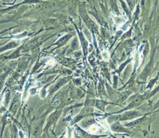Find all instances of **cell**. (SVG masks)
Masks as SVG:
<instances>
[{
    "instance_id": "10",
    "label": "cell",
    "mask_w": 159,
    "mask_h": 138,
    "mask_svg": "<svg viewBox=\"0 0 159 138\" xmlns=\"http://www.w3.org/2000/svg\"><path fill=\"white\" fill-rule=\"evenodd\" d=\"M68 80H69V78H68V77L61 78L60 80L58 81V82L55 84V86H53V88L52 89V90L50 91V93L52 94V93H53L55 91H56L57 90H58L61 86H63L65 83H66V82H68Z\"/></svg>"
},
{
    "instance_id": "5",
    "label": "cell",
    "mask_w": 159,
    "mask_h": 138,
    "mask_svg": "<svg viewBox=\"0 0 159 138\" xmlns=\"http://www.w3.org/2000/svg\"><path fill=\"white\" fill-rule=\"evenodd\" d=\"M142 114L137 111H127L125 113L114 116V118L116 121H125L129 119H132L135 117H139Z\"/></svg>"
},
{
    "instance_id": "8",
    "label": "cell",
    "mask_w": 159,
    "mask_h": 138,
    "mask_svg": "<svg viewBox=\"0 0 159 138\" xmlns=\"http://www.w3.org/2000/svg\"><path fill=\"white\" fill-rule=\"evenodd\" d=\"M60 113H61V110H58V111H56L54 113H53L47 119V126H46V129H47L48 127H50V126H52V124H55L57 121L58 120L59 116H60Z\"/></svg>"
},
{
    "instance_id": "4",
    "label": "cell",
    "mask_w": 159,
    "mask_h": 138,
    "mask_svg": "<svg viewBox=\"0 0 159 138\" xmlns=\"http://www.w3.org/2000/svg\"><path fill=\"white\" fill-rule=\"evenodd\" d=\"M73 25L75 27L76 33L78 34V39L80 40V43L82 48V51H83V55L84 57H86L87 54H88V42L87 40V39H86V37H84L83 32L81 30H80L78 27H76V24L75 23H73Z\"/></svg>"
},
{
    "instance_id": "14",
    "label": "cell",
    "mask_w": 159,
    "mask_h": 138,
    "mask_svg": "<svg viewBox=\"0 0 159 138\" xmlns=\"http://www.w3.org/2000/svg\"><path fill=\"white\" fill-rule=\"evenodd\" d=\"M111 129L116 131H124V128L121 126L119 122L114 123L111 126Z\"/></svg>"
},
{
    "instance_id": "16",
    "label": "cell",
    "mask_w": 159,
    "mask_h": 138,
    "mask_svg": "<svg viewBox=\"0 0 159 138\" xmlns=\"http://www.w3.org/2000/svg\"><path fill=\"white\" fill-rule=\"evenodd\" d=\"M132 31V27L130 28L128 31H127L126 32L124 33V34H122V35L121 36L120 39H121V40H124V39H126L129 38V37L131 36Z\"/></svg>"
},
{
    "instance_id": "19",
    "label": "cell",
    "mask_w": 159,
    "mask_h": 138,
    "mask_svg": "<svg viewBox=\"0 0 159 138\" xmlns=\"http://www.w3.org/2000/svg\"><path fill=\"white\" fill-rule=\"evenodd\" d=\"M14 27H14V26H13V27H9V28H7V29H3V30H1V31H0V35H3L5 32H6L7 31H8L9 30L12 29V28H14Z\"/></svg>"
},
{
    "instance_id": "15",
    "label": "cell",
    "mask_w": 159,
    "mask_h": 138,
    "mask_svg": "<svg viewBox=\"0 0 159 138\" xmlns=\"http://www.w3.org/2000/svg\"><path fill=\"white\" fill-rule=\"evenodd\" d=\"M7 76V73H4L2 74L1 75H0V91L2 90V87L4 86V82H5Z\"/></svg>"
},
{
    "instance_id": "20",
    "label": "cell",
    "mask_w": 159,
    "mask_h": 138,
    "mask_svg": "<svg viewBox=\"0 0 159 138\" xmlns=\"http://www.w3.org/2000/svg\"><path fill=\"white\" fill-rule=\"evenodd\" d=\"M159 108V99H158V101L155 103V104H154V106L153 108V109H156L157 108Z\"/></svg>"
},
{
    "instance_id": "3",
    "label": "cell",
    "mask_w": 159,
    "mask_h": 138,
    "mask_svg": "<svg viewBox=\"0 0 159 138\" xmlns=\"http://www.w3.org/2000/svg\"><path fill=\"white\" fill-rule=\"evenodd\" d=\"M152 96V93H150V94H137L134 96L133 99L131 101V102L124 108V109L121 110L117 113H119L121 112H123L124 111H127L129 109H134L137 106H139L147 98H149Z\"/></svg>"
},
{
    "instance_id": "23",
    "label": "cell",
    "mask_w": 159,
    "mask_h": 138,
    "mask_svg": "<svg viewBox=\"0 0 159 138\" xmlns=\"http://www.w3.org/2000/svg\"><path fill=\"white\" fill-rule=\"evenodd\" d=\"M157 76H159V69H158V74H157Z\"/></svg>"
},
{
    "instance_id": "18",
    "label": "cell",
    "mask_w": 159,
    "mask_h": 138,
    "mask_svg": "<svg viewBox=\"0 0 159 138\" xmlns=\"http://www.w3.org/2000/svg\"><path fill=\"white\" fill-rule=\"evenodd\" d=\"M126 3L127 4L129 7L132 11L135 6V0H126Z\"/></svg>"
},
{
    "instance_id": "21",
    "label": "cell",
    "mask_w": 159,
    "mask_h": 138,
    "mask_svg": "<svg viewBox=\"0 0 159 138\" xmlns=\"http://www.w3.org/2000/svg\"><path fill=\"white\" fill-rule=\"evenodd\" d=\"M6 57V56L5 55V54H2V55H0V63H1L2 60H5Z\"/></svg>"
},
{
    "instance_id": "12",
    "label": "cell",
    "mask_w": 159,
    "mask_h": 138,
    "mask_svg": "<svg viewBox=\"0 0 159 138\" xmlns=\"http://www.w3.org/2000/svg\"><path fill=\"white\" fill-rule=\"evenodd\" d=\"M119 1L120 3V5H121V7H122V9L125 12V14L127 16V17L129 18H130V16H131V14H132V11L129 7V6H128L127 4L126 3V2L124 1L123 0H119Z\"/></svg>"
},
{
    "instance_id": "13",
    "label": "cell",
    "mask_w": 159,
    "mask_h": 138,
    "mask_svg": "<svg viewBox=\"0 0 159 138\" xmlns=\"http://www.w3.org/2000/svg\"><path fill=\"white\" fill-rule=\"evenodd\" d=\"M19 98H14V101H13V102L12 103V104H11V111L13 113H16V110H17V108H18V106H19Z\"/></svg>"
},
{
    "instance_id": "22",
    "label": "cell",
    "mask_w": 159,
    "mask_h": 138,
    "mask_svg": "<svg viewBox=\"0 0 159 138\" xmlns=\"http://www.w3.org/2000/svg\"><path fill=\"white\" fill-rule=\"evenodd\" d=\"M156 48H157V50H159V44L156 47Z\"/></svg>"
},
{
    "instance_id": "1",
    "label": "cell",
    "mask_w": 159,
    "mask_h": 138,
    "mask_svg": "<svg viewBox=\"0 0 159 138\" xmlns=\"http://www.w3.org/2000/svg\"><path fill=\"white\" fill-rule=\"evenodd\" d=\"M79 14L86 26L93 34L99 35V29L97 24L89 17L88 12L82 5L79 6Z\"/></svg>"
},
{
    "instance_id": "2",
    "label": "cell",
    "mask_w": 159,
    "mask_h": 138,
    "mask_svg": "<svg viewBox=\"0 0 159 138\" xmlns=\"http://www.w3.org/2000/svg\"><path fill=\"white\" fill-rule=\"evenodd\" d=\"M156 50H157L156 47H155L153 49L152 52L151 53L150 60H148V62H147L146 65L144 67L142 71L140 74V75L139 76V78H138L140 81H145L148 79L149 76L151 75V73L152 72L153 68L154 54H155V52Z\"/></svg>"
},
{
    "instance_id": "11",
    "label": "cell",
    "mask_w": 159,
    "mask_h": 138,
    "mask_svg": "<svg viewBox=\"0 0 159 138\" xmlns=\"http://www.w3.org/2000/svg\"><path fill=\"white\" fill-rule=\"evenodd\" d=\"M24 47V45H21L20 47H18L14 52H12L11 55H9V56H6L5 59H15V58H18L19 57H20V51L21 50V49L23 48Z\"/></svg>"
},
{
    "instance_id": "17",
    "label": "cell",
    "mask_w": 159,
    "mask_h": 138,
    "mask_svg": "<svg viewBox=\"0 0 159 138\" xmlns=\"http://www.w3.org/2000/svg\"><path fill=\"white\" fill-rule=\"evenodd\" d=\"M110 4H111V6L112 7V10L116 12H119V11L118 10V8H117V6L116 4V0H110Z\"/></svg>"
},
{
    "instance_id": "7",
    "label": "cell",
    "mask_w": 159,
    "mask_h": 138,
    "mask_svg": "<svg viewBox=\"0 0 159 138\" xmlns=\"http://www.w3.org/2000/svg\"><path fill=\"white\" fill-rule=\"evenodd\" d=\"M89 13L93 16L96 19V21H98V22L102 26V27L105 28V29H108V24L107 22L106 21V20L103 18V17L98 14L96 11H92V12H89Z\"/></svg>"
},
{
    "instance_id": "9",
    "label": "cell",
    "mask_w": 159,
    "mask_h": 138,
    "mask_svg": "<svg viewBox=\"0 0 159 138\" xmlns=\"http://www.w3.org/2000/svg\"><path fill=\"white\" fill-rule=\"evenodd\" d=\"M17 46H19V44L15 40L11 41L7 44H6L5 45L0 47V53L4 52L7 50H11V49L16 48Z\"/></svg>"
},
{
    "instance_id": "6",
    "label": "cell",
    "mask_w": 159,
    "mask_h": 138,
    "mask_svg": "<svg viewBox=\"0 0 159 138\" xmlns=\"http://www.w3.org/2000/svg\"><path fill=\"white\" fill-rule=\"evenodd\" d=\"M75 34V32H68L67 34H66L65 35H63L62 37H61L60 38H59L53 45H57V48H59L61 47L63 45H65L69 40L71 38H72V37Z\"/></svg>"
},
{
    "instance_id": "24",
    "label": "cell",
    "mask_w": 159,
    "mask_h": 138,
    "mask_svg": "<svg viewBox=\"0 0 159 138\" xmlns=\"http://www.w3.org/2000/svg\"><path fill=\"white\" fill-rule=\"evenodd\" d=\"M2 37H0V39H2Z\"/></svg>"
}]
</instances>
